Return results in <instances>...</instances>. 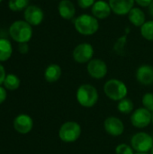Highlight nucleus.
Instances as JSON below:
<instances>
[{
    "instance_id": "obj_1",
    "label": "nucleus",
    "mask_w": 153,
    "mask_h": 154,
    "mask_svg": "<svg viewBox=\"0 0 153 154\" xmlns=\"http://www.w3.org/2000/svg\"><path fill=\"white\" fill-rule=\"evenodd\" d=\"M9 34L16 42H28L32 38V29L25 21H15L9 28Z\"/></svg>"
},
{
    "instance_id": "obj_2",
    "label": "nucleus",
    "mask_w": 153,
    "mask_h": 154,
    "mask_svg": "<svg viewBox=\"0 0 153 154\" xmlns=\"http://www.w3.org/2000/svg\"><path fill=\"white\" fill-rule=\"evenodd\" d=\"M77 100L84 107H92L98 100V92L92 85L83 84L77 90Z\"/></svg>"
},
{
    "instance_id": "obj_3",
    "label": "nucleus",
    "mask_w": 153,
    "mask_h": 154,
    "mask_svg": "<svg viewBox=\"0 0 153 154\" xmlns=\"http://www.w3.org/2000/svg\"><path fill=\"white\" fill-rule=\"evenodd\" d=\"M104 91L106 97L114 101H120L127 96L128 89L126 85L119 79H109L104 86Z\"/></svg>"
},
{
    "instance_id": "obj_4",
    "label": "nucleus",
    "mask_w": 153,
    "mask_h": 154,
    "mask_svg": "<svg viewBox=\"0 0 153 154\" xmlns=\"http://www.w3.org/2000/svg\"><path fill=\"white\" fill-rule=\"evenodd\" d=\"M76 30L83 35H92L97 32L99 23L96 18L89 14H82L74 21Z\"/></svg>"
},
{
    "instance_id": "obj_5",
    "label": "nucleus",
    "mask_w": 153,
    "mask_h": 154,
    "mask_svg": "<svg viewBox=\"0 0 153 154\" xmlns=\"http://www.w3.org/2000/svg\"><path fill=\"white\" fill-rule=\"evenodd\" d=\"M81 134V127L76 122H66L64 123L59 131V136L64 143H74Z\"/></svg>"
},
{
    "instance_id": "obj_6",
    "label": "nucleus",
    "mask_w": 153,
    "mask_h": 154,
    "mask_svg": "<svg viewBox=\"0 0 153 154\" xmlns=\"http://www.w3.org/2000/svg\"><path fill=\"white\" fill-rule=\"evenodd\" d=\"M132 147L137 152L146 153L149 151H151L153 147L152 137L143 132L135 134L131 140Z\"/></svg>"
},
{
    "instance_id": "obj_7",
    "label": "nucleus",
    "mask_w": 153,
    "mask_h": 154,
    "mask_svg": "<svg viewBox=\"0 0 153 154\" xmlns=\"http://www.w3.org/2000/svg\"><path fill=\"white\" fill-rule=\"evenodd\" d=\"M152 122V113L142 107L135 110L131 116V123L136 128L147 127Z\"/></svg>"
},
{
    "instance_id": "obj_8",
    "label": "nucleus",
    "mask_w": 153,
    "mask_h": 154,
    "mask_svg": "<svg viewBox=\"0 0 153 154\" xmlns=\"http://www.w3.org/2000/svg\"><path fill=\"white\" fill-rule=\"evenodd\" d=\"M94 48L89 43H80L73 51V59L78 63H87L92 60Z\"/></svg>"
},
{
    "instance_id": "obj_9",
    "label": "nucleus",
    "mask_w": 153,
    "mask_h": 154,
    "mask_svg": "<svg viewBox=\"0 0 153 154\" xmlns=\"http://www.w3.org/2000/svg\"><path fill=\"white\" fill-rule=\"evenodd\" d=\"M87 72L92 78L96 79H101L107 74V66L104 60L94 59L91 60L87 64Z\"/></svg>"
},
{
    "instance_id": "obj_10",
    "label": "nucleus",
    "mask_w": 153,
    "mask_h": 154,
    "mask_svg": "<svg viewBox=\"0 0 153 154\" xmlns=\"http://www.w3.org/2000/svg\"><path fill=\"white\" fill-rule=\"evenodd\" d=\"M106 132L112 136H120L124 131V123L115 116H109L104 123Z\"/></svg>"
},
{
    "instance_id": "obj_11",
    "label": "nucleus",
    "mask_w": 153,
    "mask_h": 154,
    "mask_svg": "<svg viewBox=\"0 0 153 154\" xmlns=\"http://www.w3.org/2000/svg\"><path fill=\"white\" fill-rule=\"evenodd\" d=\"M43 16V11L37 5H29L24 11V20L31 25H39Z\"/></svg>"
},
{
    "instance_id": "obj_12",
    "label": "nucleus",
    "mask_w": 153,
    "mask_h": 154,
    "mask_svg": "<svg viewBox=\"0 0 153 154\" xmlns=\"http://www.w3.org/2000/svg\"><path fill=\"white\" fill-rule=\"evenodd\" d=\"M32 119L27 115H19L14 118V127L15 131L22 134H28L32 129Z\"/></svg>"
},
{
    "instance_id": "obj_13",
    "label": "nucleus",
    "mask_w": 153,
    "mask_h": 154,
    "mask_svg": "<svg viewBox=\"0 0 153 154\" xmlns=\"http://www.w3.org/2000/svg\"><path fill=\"white\" fill-rule=\"evenodd\" d=\"M134 0H109L112 11L118 15L128 14L133 8Z\"/></svg>"
},
{
    "instance_id": "obj_14",
    "label": "nucleus",
    "mask_w": 153,
    "mask_h": 154,
    "mask_svg": "<svg viewBox=\"0 0 153 154\" xmlns=\"http://www.w3.org/2000/svg\"><path fill=\"white\" fill-rule=\"evenodd\" d=\"M136 79L144 86L151 85L153 83V67L150 65H142L139 67L136 71Z\"/></svg>"
},
{
    "instance_id": "obj_15",
    "label": "nucleus",
    "mask_w": 153,
    "mask_h": 154,
    "mask_svg": "<svg viewBox=\"0 0 153 154\" xmlns=\"http://www.w3.org/2000/svg\"><path fill=\"white\" fill-rule=\"evenodd\" d=\"M111 7L110 5L105 1H96L91 9V12L93 14V16L98 19H105L108 17L111 14Z\"/></svg>"
},
{
    "instance_id": "obj_16",
    "label": "nucleus",
    "mask_w": 153,
    "mask_h": 154,
    "mask_svg": "<svg viewBox=\"0 0 153 154\" xmlns=\"http://www.w3.org/2000/svg\"><path fill=\"white\" fill-rule=\"evenodd\" d=\"M60 15L67 20L73 18L76 13V8L74 4L70 0H61L58 6Z\"/></svg>"
},
{
    "instance_id": "obj_17",
    "label": "nucleus",
    "mask_w": 153,
    "mask_h": 154,
    "mask_svg": "<svg viewBox=\"0 0 153 154\" xmlns=\"http://www.w3.org/2000/svg\"><path fill=\"white\" fill-rule=\"evenodd\" d=\"M61 76V69L57 64H50L49 65L44 72V78L45 79L50 82L53 83L59 80V79Z\"/></svg>"
},
{
    "instance_id": "obj_18",
    "label": "nucleus",
    "mask_w": 153,
    "mask_h": 154,
    "mask_svg": "<svg viewBox=\"0 0 153 154\" xmlns=\"http://www.w3.org/2000/svg\"><path fill=\"white\" fill-rule=\"evenodd\" d=\"M130 22L135 26H142L145 23V14L142 10L138 7H133L128 14Z\"/></svg>"
},
{
    "instance_id": "obj_19",
    "label": "nucleus",
    "mask_w": 153,
    "mask_h": 154,
    "mask_svg": "<svg viewBox=\"0 0 153 154\" xmlns=\"http://www.w3.org/2000/svg\"><path fill=\"white\" fill-rule=\"evenodd\" d=\"M13 52V48L11 42L5 39L1 38L0 39V61H5L7 60Z\"/></svg>"
},
{
    "instance_id": "obj_20",
    "label": "nucleus",
    "mask_w": 153,
    "mask_h": 154,
    "mask_svg": "<svg viewBox=\"0 0 153 154\" xmlns=\"http://www.w3.org/2000/svg\"><path fill=\"white\" fill-rule=\"evenodd\" d=\"M4 85L5 88L8 90H15L20 86V79L17 76L14 74H8L5 79Z\"/></svg>"
},
{
    "instance_id": "obj_21",
    "label": "nucleus",
    "mask_w": 153,
    "mask_h": 154,
    "mask_svg": "<svg viewBox=\"0 0 153 154\" xmlns=\"http://www.w3.org/2000/svg\"><path fill=\"white\" fill-rule=\"evenodd\" d=\"M117 109L122 114H125V115L130 114L133 110V103L129 98H124L119 101Z\"/></svg>"
},
{
    "instance_id": "obj_22",
    "label": "nucleus",
    "mask_w": 153,
    "mask_h": 154,
    "mask_svg": "<svg viewBox=\"0 0 153 154\" xmlns=\"http://www.w3.org/2000/svg\"><path fill=\"white\" fill-rule=\"evenodd\" d=\"M141 33L146 40L153 41V21L145 22V23L141 27Z\"/></svg>"
},
{
    "instance_id": "obj_23",
    "label": "nucleus",
    "mask_w": 153,
    "mask_h": 154,
    "mask_svg": "<svg viewBox=\"0 0 153 154\" xmlns=\"http://www.w3.org/2000/svg\"><path fill=\"white\" fill-rule=\"evenodd\" d=\"M28 4L29 0H9L8 6L12 11H21L24 8H27L26 6Z\"/></svg>"
},
{
    "instance_id": "obj_24",
    "label": "nucleus",
    "mask_w": 153,
    "mask_h": 154,
    "mask_svg": "<svg viewBox=\"0 0 153 154\" xmlns=\"http://www.w3.org/2000/svg\"><path fill=\"white\" fill-rule=\"evenodd\" d=\"M143 107L153 113V93H146L142 97Z\"/></svg>"
},
{
    "instance_id": "obj_25",
    "label": "nucleus",
    "mask_w": 153,
    "mask_h": 154,
    "mask_svg": "<svg viewBox=\"0 0 153 154\" xmlns=\"http://www.w3.org/2000/svg\"><path fill=\"white\" fill-rule=\"evenodd\" d=\"M125 44H126V36H123L115 44V52L117 54H119V55H124V49H125Z\"/></svg>"
},
{
    "instance_id": "obj_26",
    "label": "nucleus",
    "mask_w": 153,
    "mask_h": 154,
    "mask_svg": "<svg viewBox=\"0 0 153 154\" xmlns=\"http://www.w3.org/2000/svg\"><path fill=\"white\" fill-rule=\"evenodd\" d=\"M115 154H133V151L131 146L122 143L115 148Z\"/></svg>"
},
{
    "instance_id": "obj_27",
    "label": "nucleus",
    "mask_w": 153,
    "mask_h": 154,
    "mask_svg": "<svg viewBox=\"0 0 153 154\" xmlns=\"http://www.w3.org/2000/svg\"><path fill=\"white\" fill-rule=\"evenodd\" d=\"M96 2V0H78V5L83 9H87L90 6H93V5Z\"/></svg>"
},
{
    "instance_id": "obj_28",
    "label": "nucleus",
    "mask_w": 153,
    "mask_h": 154,
    "mask_svg": "<svg viewBox=\"0 0 153 154\" xmlns=\"http://www.w3.org/2000/svg\"><path fill=\"white\" fill-rule=\"evenodd\" d=\"M18 51H19V52H21L22 54L27 53L28 51H29V46H28L27 42L19 43V45H18Z\"/></svg>"
},
{
    "instance_id": "obj_29",
    "label": "nucleus",
    "mask_w": 153,
    "mask_h": 154,
    "mask_svg": "<svg viewBox=\"0 0 153 154\" xmlns=\"http://www.w3.org/2000/svg\"><path fill=\"white\" fill-rule=\"evenodd\" d=\"M5 77H6V75H5V68L0 64V85L1 84H4V81H5Z\"/></svg>"
},
{
    "instance_id": "obj_30",
    "label": "nucleus",
    "mask_w": 153,
    "mask_h": 154,
    "mask_svg": "<svg viewBox=\"0 0 153 154\" xmlns=\"http://www.w3.org/2000/svg\"><path fill=\"white\" fill-rule=\"evenodd\" d=\"M139 5H141V6H143V7H145V6H149L150 5H151V3L152 2V0H134Z\"/></svg>"
},
{
    "instance_id": "obj_31",
    "label": "nucleus",
    "mask_w": 153,
    "mask_h": 154,
    "mask_svg": "<svg viewBox=\"0 0 153 154\" xmlns=\"http://www.w3.org/2000/svg\"><path fill=\"white\" fill-rule=\"evenodd\" d=\"M6 98V91L4 88L0 87V104H2Z\"/></svg>"
},
{
    "instance_id": "obj_32",
    "label": "nucleus",
    "mask_w": 153,
    "mask_h": 154,
    "mask_svg": "<svg viewBox=\"0 0 153 154\" xmlns=\"http://www.w3.org/2000/svg\"><path fill=\"white\" fill-rule=\"evenodd\" d=\"M149 12H150V14L153 16V0L152 2L151 3V5H149Z\"/></svg>"
},
{
    "instance_id": "obj_33",
    "label": "nucleus",
    "mask_w": 153,
    "mask_h": 154,
    "mask_svg": "<svg viewBox=\"0 0 153 154\" xmlns=\"http://www.w3.org/2000/svg\"><path fill=\"white\" fill-rule=\"evenodd\" d=\"M136 154H147V153H142V152H137Z\"/></svg>"
},
{
    "instance_id": "obj_34",
    "label": "nucleus",
    "mask_w": 153,
    "mask_h": 154,
    "mask_svg": "<svg viewBox=\"0 0 153 154\" xmlns=\"http://www.w3.org/2000/svg\"><path fill=\"white\" fill-rule=\"evenodd\" d=\"M151 154H153V147H152V149H151Z\"/></svg>"
},
{
    "instance_id": "obj_35",
    "label": "nucleus",
    "mask_w": 153,
    "mask_h": 154,
    "mask_svg": "<svg viewBox=\"0 0 153 154\" xmlns=\"http://www.w3.org/2000/svg\"><path fill=\"white\" fill-rule=\"evenodd\" d=\"M152 123H153V113H152Z\"/></svg>"
},
{
    "instance_id": "obj_36",
    "label": "nucleus",
    "mask_w": 153,
    "mask_h": 154,
    "mask_svg": "<svg viewBox=\"0 0 153 154\" xmlns=\"http://www.w3.org/2000/svg\"><path fill=\"white\" fill-rule=\"evenodd\" d=\"M2 1H3V0H0V2H2Z\"/></svg>"
}]
</instances>
